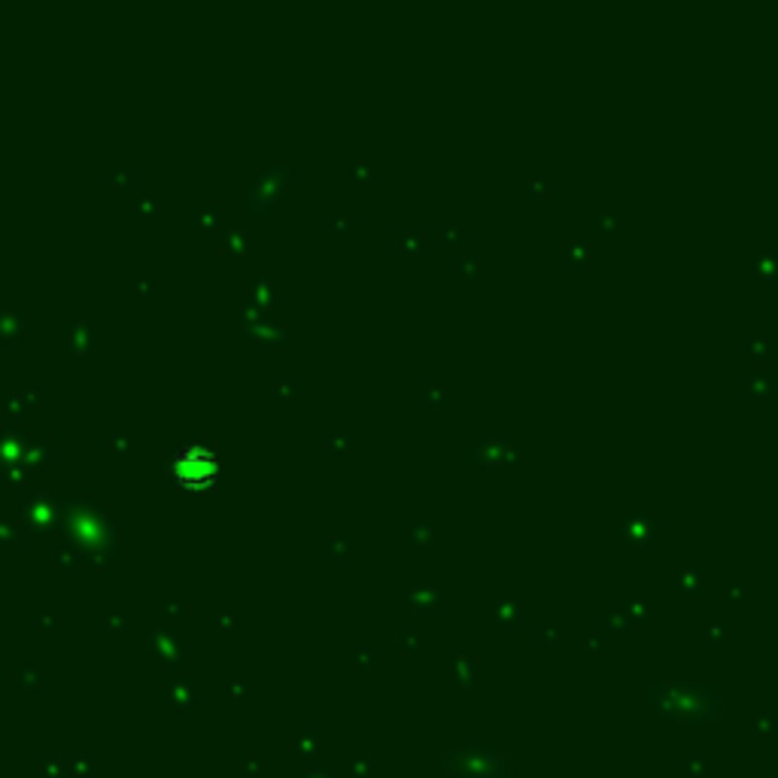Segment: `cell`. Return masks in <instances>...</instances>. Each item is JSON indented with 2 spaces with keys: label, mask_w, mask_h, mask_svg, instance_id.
Instances as JSON below:
<instances>
[{
  "label": "cell",
  "mask_w": 778,
  "mask_h": 778,
  "mask_svg": "<svg viewBox=\"0 0 778 778\" xmlns=\"http://www.w3.org/2000/svg\"><path fill=\"white\" fill-rule=\"evenodd\" d=\"M177 474L182 483L189 487H201V483H210L216 474V462L207 450H186L177 459Z\"/></svg>",
  "instance_id": "6da1fadb"
}]
</instances>
